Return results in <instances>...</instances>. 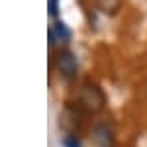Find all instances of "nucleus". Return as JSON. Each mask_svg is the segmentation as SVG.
Instances as JSON below:
<instances>
[{
    "label": "nucleus",
    "instance_id": "f257e3e1",
    "mask_svg": "<svg viewBox=\"0 0 147 147\" xmlns=\"http://www.w3.org/2000/svg\"><path fill=\"white\" fill-rule=\"evenodd\" d=\"M80 104L88 110V112H100L106 104V96L104 92L96 86V84H90L86 82L82 88H80Z\"/></svg>",
    "mask_w": 147,
    "mask_h": 147
},
{
    "label": "nucleus",
    "instance_id": "f03ea898",
    "mask_svg": "<svg viewBox=\"0 0 147 147\" xmlns=\"http://www.w3.org/2000/svg\"><path fill=\"white\" fill-rule=\"evenodd\" d=\"M57 69L61 71V75H63V77H67V79H73V77L77 75V71H79L77 57L73 55L71 51H65V53H61V55L57 57Z\"/></svg>",
    "mask_w": 147,
    "mask_h": 147
},
{
    "label": "nucleus",
    "instance_id": "7ed1b4c3",
    "mask_svg": "<svg viewBox=\"0 0 147 147\" xmlns=\"http://www.w3.org/2000/svg\"><path fill=\"white\" fill-rule=\"evenodd\" d=\"M94 137H96V141L100 143V147H112L114 145L112 129H110L106 124H98L96 127H94Z\"/></svg>",
    "mask_w": 147,
    "mask_h": 147
},
{
    "label": "nucleus",
    "instance_id": "20e7f679",
    "mask_svg": "<svg viewBox=\"0 0 147 147\" xmlns=\"http://www.w3.org/2000/svg\"><path fill=\"white\" fill-rule=\"evenodd\" d=\"M94 4H96V8L102 10L104 14H114V12L120 8L122 0H94Z\"/></svg>",
    "mask_w": 147,
    "mask_h": 147
},
{
    "label": "nucleus",
    "instance_id": "39448f33",
    "mask_svg": "<svg viewBox=\"0 0 147 147\" xmlns=\"http://www.w3.org/2000/svg\"><path fill=\"white\" fill-rule=\"evenodd\" d=\"M55 28H57V34H59V37H65V39L69 37V32L65 30V26H63L61 22H59V24H55Z\"/></svg>",
    "mask_w": 147,
    "mask_h": 147
},
{
    "label": "nucleus",
    "instance_id": "423d86ee",
    "mask_svg": "<svg viewBox=\"0 0 147 147\" xmlns=\"http://www.w3.org/2000/svg\"><path fill=\"white\" fill-rule=\"evenodd\" d=\"M49 14L51 16L57 14V0H49Z\"/></svg>",
    "mask_w": 147,
    "mask_h": 147
},
{
    "label": "nucleus",
    "instance_id": "0eeeda50",
    "mask_svg": "<svg viewBox=\"0 0 147 147\" xmlns=\"http://www.w3.org/2000/svg\"><path fill=\"white\" fill-rule=\"evenodd\" d=\"M65 143H67V147H79V141H77V139H73V137H67V139H65Z\"/></svg>",
    "mask_w": 147,
    "mask_h": 147
}]
</instances>
